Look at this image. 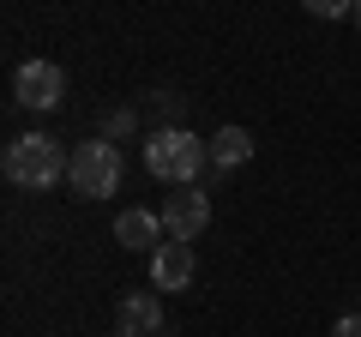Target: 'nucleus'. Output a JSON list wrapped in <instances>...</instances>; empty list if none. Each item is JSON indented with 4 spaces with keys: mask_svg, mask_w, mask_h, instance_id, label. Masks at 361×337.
Returning a JSON list of instances; mask_svg holds the SVG:
<instances>
[{
    "mask_svg": "<svg viewBox=\"0 0 361 337\" xmlns=\"http://www.w3.org/2000/svg\"><path fill=\"white\" fill-rule=\"evenodd\" d=\"M66 181H73L78 199H109V193H121V181H127V157H121L109 139H85V145H73Z\"/></svg>",
    "mask_w": 361,
    "mask_h": 337,
    "instance_id": "3",
    "label": "nucleus"
},
{
    "mask_svg": "<svg viewBox=\"0 0 361 337\" xmlns=\"http://www.w3.org/2000/svg\"><path fill=\"white\" fill-rule=\"evenodd\" d=\"M115 241L127 247V253H145V259H151L169 235H163V217H157V211H139V205H133V211H121V217H115Z\"/></svg>",
    "mask_w": 361,
    "mask_h": 337,
    "instance_id": "8",
    "label": "nucleus"
},
{
    "mask_svg": "<svg viewBox=\"0 0 361 337\" xmlns=\"http://www.w3.org/2000/svg\"><path fill=\"white\" fill-rule=\"evenodd\" d=\"M66 168H73V151L54 133H18L6 145V181L25 187V193H42V187L66 181Z\"/></svg>",
    "mask_w": 361,
    "mask_h": 337,
    "instance_id": "2",
    "label": "nucleus"
},
{
    "mask_svg": "<svg viewBox=\"0 0 361 337\" xmlns=\"http://www.w3.org/2000/svg\"><path fill=\"white\" fill-rule=\"evenodd\" d=\"M115 319H121V337H163V295L133 289V295H121Z\"/></svg>",
    "mask_w": 361,
    "mask_h": 337,
    "instance_id": "6",
    "label": "nucleus"
},
{
    "mask_svg": "<svg viewBox=\"0 0 361 337\" xmlns=\"http://www.w3.org/2000/svg\"><path fill=\"white\" fill-rule=\"evenodd\" d=\"M13 103L18 109H37V115H49V109L66 103V73L54 61H25L13 73Z\"/></svg>",
    "mask_w": 361,
    "mask_h": 337,
    "instance_id": "4",
    "label": "nucleus"
},
{
    "mask_svg": "<svg viewBox=\"0 0 361 337\" xmlns=\"http://www.w3.org/2000/svg\"><path fill=\"white\" fill-rule=\"evenodd\" d=\"M115 337H121V331H115Z\"/></svg>",
    "mask_w": 361,
    "mask_h": 337,
    "instance_id": "15",
    "label": "nucleus"
},
{
    "mask_svg": "<svg viewBox=\"0 0 361 337\" xmlns=\"http://www.w3.org/2000/svg\"><path fill=\"white\" fill-rule=\"evenodd\" d=\"M151 115L163 121V127H187V97H175V91H151Z\"/></svg>",
    "mask_w": 361,
    "mask_h": 337,
    "instance_id": "10",
    "label": "nucleus"
},
{
    "mask_svg": "<svg viewBox=\"0 0 361 337\" xmlns=\"http://www.w3.org/2000/svg\"><path fill=\"white\" fill-rule=\"evenodd\" d=\"M331 337H361V313H343V319L331 325Z\"/></svg>",
    "mask_w": 361,
    "mask_h": 337,
    "instance_id": "13",
    "label": "nucleus"
},
{
    "mask_svg": "<svg viewBox=\"0 0 361 337\" xmlns=\"http://www.w3.org/2000/svg\"><path fill=\"white\" fill-rule=\"evenodd\" d=\"M145 168L169 187H199V175L211 168V139H199L187 127H157L145 139Z\"/></svg>",
    "mask_w": 361,
    "mask_h": 337,
    "instance_id": "1",
    "label": "nucleus"
},
{
    "mask_svg": "<svg viewBox=\"0 0 361 337\" xmlns=\"http://www.w3.org/2000/svg\"><path fill=\"white\" fill-rule=\"evenodd\" d=\"M241 163H253V133L247 127L211 133V168H241Z\"/></svg>",
    "mask_w": 361,
    "mask_h": 337,
    "instance_id": "9",
    "label": "nucleus"
},
{
    "mask_svg": "<svg viewBox=\"0 0 361 337\" xmlns=\"http://www.w3.org/2000/svg\"><path fill=\"white\" fill-rule=\"evenodd\" d=\"M349 18H355V30H361V0H349Z\"/></svg>",
    "mask_w": 361,
    "mask_h": 337,
    "instance_id": "14",
    "label": "nucleus"
},
{
    "mask_svg": "<svg viewBox=\"0 0 361 337\" xmlns=\"http://www.w3.org/2000/svg\"><path fill=\"white\" fill-rule=\"evenodd\" d=\"M133 127H139V115H133V109H109V115H103V139H109V145H115L121 133H133Z\"/></svg>",
    "mask_w": 361,
    "mask_h": 337,
    "instance_id": "11",
    "label": "nucleus"
},
{
    "mask_svg": "<svg viewBox=\"0 0 361 337\" xmlns=\"http://www.w3.org/2000/svg\"><path fill=\"white\" fill-rule=\"evenodd\" d=\"M157 217H163V235H169V241H187V247H193L199 235H205V223H211V199L199 193V187H175V193L163 199Z\"/></svg>",
    "mask_w": 361,
    "mask_h": 337,
    "instance_id": "5",
    "label": "nucleus"
},
{
    "mask_svg": "<svg viewBox=\"0 0 361 337\" xmlns=\"http://www.w3.org/2000/svg\"><path fill=\"white\" fill-rule=\"evenodd\" d=\"M193 271H199V259H193V247H187V241H163L151 253V289H187Z\"/></svg>",
    "mask_w": 361,
    "mask_h": 337,
    "instance_id": "7",
    "label": "nucleus"
},
{
    "mask_svg": "<svg viewBox=\"0 0 361 337\" xmlns=\"http://www.w3.org/2000/svg\"><path fill=\"white\" fill-rule=\"evenodd\" d=\"M313 18H349V6H337V0H307Z\"/></svg>",
    "mask_w": 361,
    "mask_h": 337,
    "instance_id": "12",
    "label": "nucleus"
}]
</instances>
